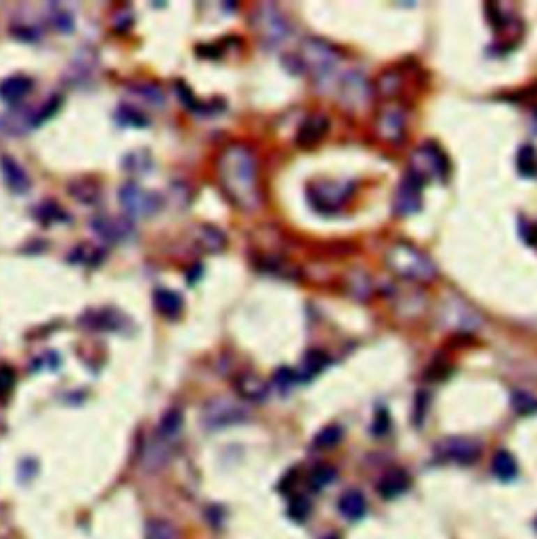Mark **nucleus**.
Listing matches in <instances>:
<instances>
[{
    "label": "nucleus",
    "mask_w": 537,
    "mask_h": 539,
    "mask_svg": "<svg viewBox=\"0 0 537 539\" xmlns=\"http://www.w3.org/2000/svg\"><path fill=\"white\" fill-rule=\"evenodd\" d=\"M15 386V372L9 365L0 367V401H5Z\"/></svg>",
    "instance_id": "c756f323"
},
{
    "label": "nucleus",
    "mask_w": 537,
    "mask_h": 539,
    "mask_svg": "<svg viewBox=\"0 0 537 539\" xmlns=\"http://www.w3.org/2000/svg\"><path fill=\"white\" fill-rule=\"evenodd\" d=\"M407 252H409V248H401V256H395V258H401V262H405V264L397 266L399 275H405V278H422L424 271L432 273L430 262H428L422 254L411 252V256H409Z\"/></svg>",
    "instance_id": "dca6fc26"
},
{
    "label": "nucleus",
    "mask_w": 537,
    "mask_h": 539,
    "mask_svg": "<svg viewBox=\"0 0 537 539\" xmlns=\"http://www.w3.org/2000/svg\"><path fill=\"white\" fill-rule=\"evenodd\" d=\"M336 476H338L336 468H332V466H317V468L311 472L309 483H311V487H313L315 491H322V489H326L328 485H332V483L336 480Z\"/></svg>",
    "instance_id": "5701e85b"
},
{
    "label": "nucleus",
    "mask_w": 537,
    "mask_h": 539,
    "mask_svg": "<svg viewBox=\"0 0 537 539\" xmlns=\"http://www.w3.org/2000/svg\"><path fill=\"white\" fill-rule=\"evenodd\" d=\"M124 166H126L130 172H141V170H147V168L151 166V160H149V155H145V158L141 160V158H137V153H128L126 160H124Z\"/></svg>",
    "instance_id": "7c9ffc66"
},
{
    "label": "nucleus",
    "mask_w": 537,
    "mask_h": 539,
    "mask_svg": "<svg viewBox=\"0 0 537 539\" xmlns=\"http://www.w3.org/2000/svg\"><path fill=\"white\" fill-rule=\"evenodd\" d=\"M328 365V357L326 353H319V351H311L307 357H305V365H303V380H309L313 376H317L324 367Z\"/></svg>",
    "instance_id": "4be33fe9"
},
{
    "label": "nucleus",
    "mask_w": 537,
    "mask_h": 539,
    "mask_svg": "<svg viewBox=\"0 0 537 539\" xmlns=\"http://www.w3.org/2000/svg\"><path fill=\"white\" fill-rule=\"evenodd\" d=\"M416 162H420V168L418 170H409V172H414L422 183H426L428 176H441V179L447 176V170H449L447 158L434 145H424L422 149H418Z\"/></svg>",
    "instance_id": "39448f33"
},
{
    "label": "nucleus",
    "mask_w": 537,
    "mask_h": 539,
    "mask_svg": "<svg viewBox=\"0 0 537 539\" xmlns=\"http://www.w3.org/2000/svg\"><path fill=\"white\" fill-rule=\"evenodd\" d=\"M237 390L248 401H262L268 393L266 384L262 380H258L256 376H241L237 380Z\"/></svg>",
    "instance_id": "a211bd4d"
},
{
    "label": "nucleus",
    "mask_w": 537,
    "mask_h": 539,
    "mask_svg": "<svg viewBox=\"0 0 537 539\" xmlns=\"http://www.w3.org/2000/svg\"><path fill=\"white\" fill-rule=\"evenodd\" d=\"M288 514H290V518H292V520H296V522H305V520H307V516L311 514V501H309L307 497H303V495L294 497V499L290 501V506H288Z\"/></svg>",
    "instance_id": "a878e982"
},
{
    "label": "nucleus",
    "mask_w": 537,
    "mask_h": 539,
    "mask_svg": "<svg viewBox=\"0 0 537 539\" xmlns=\"http://www.w3.org/2000/svg\"><path fill=\"white\" fill-rule=\"evenodd\" d=\"M409 485H411V476L403 468H393L378 480V493L384 499H395L403 495L409 489Z\"/></svg>",
    "instance_id": "1a4fd4ad"
},
{
    "label": "nucleus",
    "mask_w": 537,
    "mask_h": 539,
    "mask_svg": "<svg viewBox=\"0 0 537 539\" xmlns=\"http://www.w3.org/2000/svg\"><path fill=\"white\" fill-rule=\"evenodd\" d=\"M32 91V80L26 76H11L0 84V99L7 105H17Z\"/></svg>",
    "instance_id": "ddd939ff"
},
{
    "label": "nucleus",
    "mask_w": 537,
    "mask_h": 539,
    "mask_svg": "<svg viewBox=\"0 0 537 539\" xmlns=\"http://www.w3.org/2000/svg\"><path fill=\"white\" fill-rule=\"evenodd\" d=\"M388 428H391L388 411H386V409H378L376 420H374V426H372L374 434H376V436H382V434H386V432H388Z\"/></svg>",
    "instance_id": "2f4dec72"
},
{
    "label": "nucleus",
    "mask_w": 537,
    "mask_h": 539,
    "mask_svg": "<svg viewBox=\"0 0 537 539\" xmlns=\"http://www.w3.org/2000/svg\"><path fill=\"white\" fill-rule=\"evenodd\" d=\"M218 176L225 193L239 208H254L260 202L256 183V158L245 145H231L218 160Z\"/></svg>",
    "instance_id": "f257e3e1"
},
{
    "label": "nucleus",
    "mask_w": 537,
    "mask_h": 539,
    "mask_svg": "<svg viewBox=\"0 0 537 539\" xmlns=\"http://www.w3.org/2000/svg\"><path fill=\"white\" fill-rule=\"evenodd\" d=\"M260 20H262L260 22V34L264 36L266 43L278 45L288 36V24L280 17V13L275 9H271V7L262 9Z\"/></svg>",
    "instance_id": "9d476101"
},
{
    "label": "nucleus",
    "mask_w": 537,
    "mask_h": 539,
    "mask_svg": "<svg viewBox=\"0 0 537 539\" xmlns=\"http://www.w3.org/2000/svg\"><path fill=\"white\" fill-rule=\"evenodd\" d=\"M338 510L347 520H359L368 512V501L365 495L359 489H349L340 495L338 499Z\"/></svg>",
    "instance_id": "f8f14e48"
},
{
    "label": "nucleus",
    "mask_w": 537,
    "mask_h": 539,
    "mask_svg": "<svg viewBox=\"0 0 537 539\" xmlns=\"http://www.w3.org/2000/svg\"><path fill=\"white\" fill-rule=\"evenodd\" d=\"M225 235L210 225H204L197 229V243L206 250V252H220L225 248Z\"/></svg>",
    "instance_id": "6ab92c4d"
},
{
    "label": "nucleus",
    "mask_w": 537,
    "mask_h": 539,
    "mask_svg": "<svg viewBox=\"0 0 537 539\" xmlns=\"http://www.w3.org/2000/svg\"><path fill=\"white\" fill-rule=\"evenodd\" d=\"M296 380H298L296 372H292V370H288V367H284V370H280V372L275 374V382L280 384V388H282V390L290 388Z\"/></svg>",
    "instance_id": "473e14b6"
},
{
    "label": "nucleus",
    "mask_w": 537,
    "mask_h": 539,
    "mask_svg": "<svg viewBox=\"0 0 537 539\" xmlns=\"http://www.w3.org/2000/svg\"><path fill=\"white\" fill-rule=\"evenodd\" d=\"M324 539H340L338 535H328V537H324Z\"/></svg>",
    "instance_id": "72a5a7b5"
},
{
    "label": "nucleus",
    "mask_w": 537,
    "mask_h": 539,
    "mask_svg": "<svg viewBox=\"0 0 537 539\" xmlns=\"http://www.w3.org/2000/svg\"><path fill=\"white\" fill-rule=\"evenodd\" d=\"M422 181L414 174V172H407V176L401 181L399 189H397V195H395V212L397 214H414L420 210L422 206Z\"/></svg>",
    "instance_id": "423d86ee"
},
{
    "label": "nucleus",
    "mask_w": 537,
    "mask_h": 539,
    "mask_svg": "<svg viewBox=\"0 0 537 539\" xmlns=\"http://www.w3.org/2000/svg\"><path fill=\"white\" fill-rule=\"evenodd\" d=\"M518 170L522 174H527V176L535 172V149L531 145L520 147V151H518Z\"/></svg>",
    "instance_id": "c85d7f7f"
},
{
    "label": "nucleus",
    "mask_w": 537,
    "mask_h": 539,
    "mask_svg": "<svg viewBox=\"0 0 537 539\" xmlns=\"http://www.w3.org/2000/svg\"><path fill=\"white\" fill-rule=\"evenodd\" d=\"M512 407L516 413L520 416H529V413H535L537 411V399L524 390H516L512 395Z\"/></svg>",
    "instance_id": "393cba45"
},
{
    "label": "nucleus",
    "mask_w": 537,
    "mask_h": 539,
    "mask_svg": "<svg viewBox=\"0 0 537 539\" xmlns=\"http://www.w3.org/2000/svg\"><path fill=\"white\" fill-rule=\"evenodd\" d=\"M349 193H351V191H345V189H340V187H336V185H330V187H313V189H309V199H311L313 206L319 208V210H334V208H338V206L347 199Z\"/></svg>",
    "instance_id": "9b49d317"
},
{
    "label": "nucleus",
    "mask_w": 537,
    "mask_h": 539,
    "mask_svg": "<svg viewBox=\"0 0 537 539\" xmlns=\"http://www.w3.org/2000/svg\"><path fill=\"white\" fill-rule=\"evenodd\" d=\"M491 468H493V474H495L499 480H504V483L516 478V474H518V464H516L514 455H512L510 451H506V449H499V451L493 455Z\"/></svg>",
    "instance_id": "f3484780"
},
{
    "label": "nucleus",
    "mask_w": 537,
    "mask_h": 539,
    "mask_svg": "<svg viewBox=\"0 0 537 539\" xmlns=\"http://www.w3.org/2000/svg\"><path fill=\"white\" fill-rule=\"evenodd\" d=\"M147 539H179V531L168 520H151L147 526Z\"/></svg>",
    "instance_id": "b1692460"
},
{
    "label": "nucleus",
    "mask_w": 537,
    "mask_h": 539,
    "mask_svg": "<svg viewBox=\"0 0 537 539\" xmlns=\"http://www.w3.org/2000/svg\"><path fill=\"white\" fill-rule=\"evenodd\" d=\"M248 418V409L231 399H214L204 409L206 428H225L239 424Z\"/></svg>",
    "instance_id": "7ed1b4c3"
},
{
    "label": "nucleus",
    "mask_w": 537,
    "mask_h": 539,
    "mask_svg": "<svg viewBox=\"0 0 537 539\" xmlns=\"http://www.w3.org/2000/svg\"><path fill=\"white\" fill-rule=\"evenodd\" d=\"M91 229L109 243L124 241L135 233L133 222H128L126 218H116V216H97L91 220Z\"/></svg>",
    "instance_id": "0eeeda50"
},
{
    "label": "nucleus",
    "mask_w": 537,
    "mask_h": 539,
    "mask_svg": "<svg viewBox=\"0 0 537 539\" xmlns=\"http://www.w3.org/2000/svg\"><path fill=\"white\" fill-rule=\"evenodd\" d=\"M0 172H3V179L7 183V187L17 193V195H26L32 187V181L28 176V172L22 168V164L17 160H13L11 155H3L0 158Z\"/></svg>",
    "instance_id": "6e6552de"
},
{
    "label": "nucleus",
    "mask_w": 537,
    "mask_h": 539,
    "mask_svg": "<svg viewBox=\"0 0 537 539\" xmlns=\"http://www.w3.org/2000/svg\"><path fill=\"white\" fill-rule=\"evenodd\" d=\"M437 455H439L443 462L468 466V464H474V462L481 457V445H478L474 439L451 436V439H445V441L437 447Z\"/></svg>",
    "instance_id": "20e7f679"
},
{
    "label": "nucleus",
    "mask_w": 537,
    "mask_h": 539,
    "mask_svg": "<svg viewBox=\"0 0 537 539\" xmlns=\"http://www.w3.org/2000/svg\"><path fill=\"white\" fill-rule=\"evenodd\" d=\"M118 120H120V124H128V126H137V128H143V126H147V120H145V116L143 114H139L137 109H133L130 105H122L120 109H118Z\"/></svg>",
    "instance_id": "bb28decb"
},
{
    "label": "nucleus",
    "mask_w": 537,
    "mask_h": 539,
    "mask_svg": "<svg viewBox=\"0 0 537 539\" xmlns=\"http://www.w3.org/2000/svg\"><path fill=\"white\" fill-rule=\"evenodd\" d=\"M342 436H345V430H342L338 424H332V426H326V428L315 436L313 445L319 447V449H332V447H336V445L342 441Z\"/></svg>",
    "instance_id": "412c9836"
},
{
    "label": "nucleus",
    "mask_w": 537,
    "mask_h": 539,
    "mask_svg": "<svg viewBox=\"0 0 537 539\" xmlns=\"http://www.w3.org/2000/svg\"><path fill=\"white\" fill-rule=\"evenodd\" d=\"M181 428H183V413H181V409H170V411L164 413L158 432H160L162 439H172V436H176L181 432Z\"/></svg>",
    "instance_id": "aec40b11"
},
{
    "label": "nucleus",
    "mask_w": 537,
    "mask_h": 539,
    "mask_svg": "<svg viewBox=\"0 0 537 539\" xmlns=\"http://www.w3.org/2000/svg\"><path fill=\"white\" fill-rule=\"evenodd\" d=\"M36 216L43 220V222H57V220H61V218H68V214L59 208V206H55L53 202H47V204H40L38 206V210H36Z\"/></svg>",
    "instance_id": "cd10ccee"
},
{
    "label": "nucleus",
    "mask_w": 537,
    "mask_h": 539,
    "mask_svg": "<svg viewBox=\"0 0 537 539\" xmlns=\"http://www.w3.org/2000/svg\"><path fill=\"white\" fill-rule=\"evenodd\" d=\"M118 199H120V206L124 208V212L130 214V216H137V218L151 216L162 206V197L158 193L147 191V189H143L135 183L124 185L118 193Z\"/></svg>",
    "instance_id": "f03ea898"
},
{
    "label": "nucleus",
    "mask_w": 537,
    "mask_h": 539,
    "mask_svg": "<svg viewBox=\"0 0 537 539\" xmlns=\"http://www.w3.org/2000/svg\"><path fill=\"white\" fill-rule=\"evenodd\" d=\"M153 307L160 315L174 319L183 311V298H181V294H176L168 288H158L153 292Z\"/></svg>",
    "instance_id": "2eb2a0df"
},
{
    "label": "nucleus",
    "mask_w": 537,
    "mask_h": 539,
    "mask_svg": "<svg viewBox=\"0 0 537 539\" xmlns=\"http://www.w3.org/2000/svg\"><path fill=\"white\" fill-rule=\"evenodd\" d=\"M326 130H328V118L311 116L309 120L303 122V126H301V130L296 135V141L303 147H311V145H315V143H319L324 139Z\"/></svg>",
    "instance_id": "4468645a"
}]
</instances>
